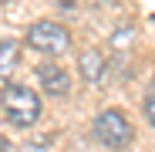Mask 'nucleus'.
<instances>
[{"mask_svg":"<svg viewBox=\"0 0 155 152\" xmlns=\"http://www.w3.org/2000/svg\"><path fill=\"white\" fill-rule=\"evenodd\" d=\"M0 115H4L14 129H31V125L41 118V98L34 88L27 85H4L0 91Z\"/></svg>","mask_w":155,"mask_h":152,"instance_id":"nucleus-1","label":"nucleus"},{"mask_svg":"<svg viewBox=\"0 0 155 152\" xmlns=\"http://www.w3.org/2000/svg\"><path fill=\"white\" fill-rule=\"evenodd\" d=\"M91 135L98 145H105L111 152H121L135 142V125L128 122V115L121 108H105V112H98L94 122H91Z\"/></svg>","mask_w":155,"mask_h":152,"instance_id":"nucleus-2","label":"nucleus"},{"mask_svg":"<svg viewBox=\"0 0 155 152\" xmlns=\"http://www.w3.org/2000/svg\"><path fill=\"white\" fill-rule=\"evenodd\" d=\"M27 47L37 51V54H47V58H58L71 47V31L58 20H34L27 27Z\"/></svg>","mask_w":155,"mask_h":152,"instance_id":"nucleus-3","label":"nucleus"},{"mask_svg":"<svg viewBox=\"0 0 155 152\" xmlns=\"http://www.w3.org/2000/svg\"><path fill=\"white\" fill-rule=\"evenodd\" d=\"M37 81H41V88H44V95H51V98L71 95V74H68L61 64H54V61L37 64Z\"/></svg>","mask_w":155,"mask_h":152,"instance_id":"nucleus-4","label":"nucleus"},{"mask_svg":"<svg viewBox=\"0 0 155 152\" xmlns=\"http://www.w3.org/2000/svg\"><path fill=\"white\" fill-rule=\"evenodd\" d=\"M78 71H81V78L88 85H98L105 78V71H108V61H105L101 51H81L78 54Z\"/></svg>","mask_w":155,"mask_h":152,"instance_id":"nucleus-5","label":"nucleus"},{"mask_svg":"<svg viewBox=\"0 0 155 152\" xmlns=\"http://www.w3.org/2000/svg\"><path fill=\"white\" fill-rule=\"evenodd\" d=\"M17 61H20V44L10 37H0V81H7L17 71Z\"/></svg>","mask_w":155,"mask_h":152,"instance_id":"nucleus-6","label":"nucleus"},{"mask_svg":"<svg viewBox=\"0 0 155 152\" xmlns=\"http://www.w3.org/2000/svg\"><path fill=\"white\" fill-rule=\"evenodd\" d=\"M145 115H148V122L155 125V91H152V95L145 98Z\"/></svg>","mask_w":155,"mask_h":152,"instance_id":"nucleus-7","label":"nucleus"},{"mask_svg":"<svg viewBox=\"0 0 155 152\" xmlns=\"http://www.w3.org/2000/svg\"><path fill=\"white\" fill-rule=\"evenodd\" d=\"M0 152H10V142L7 139H0Z\"/></svg>","mask_w":155,"mask_h":152,"instance_id":"nucleus-8","label":"nucleus"}]
</instances>
